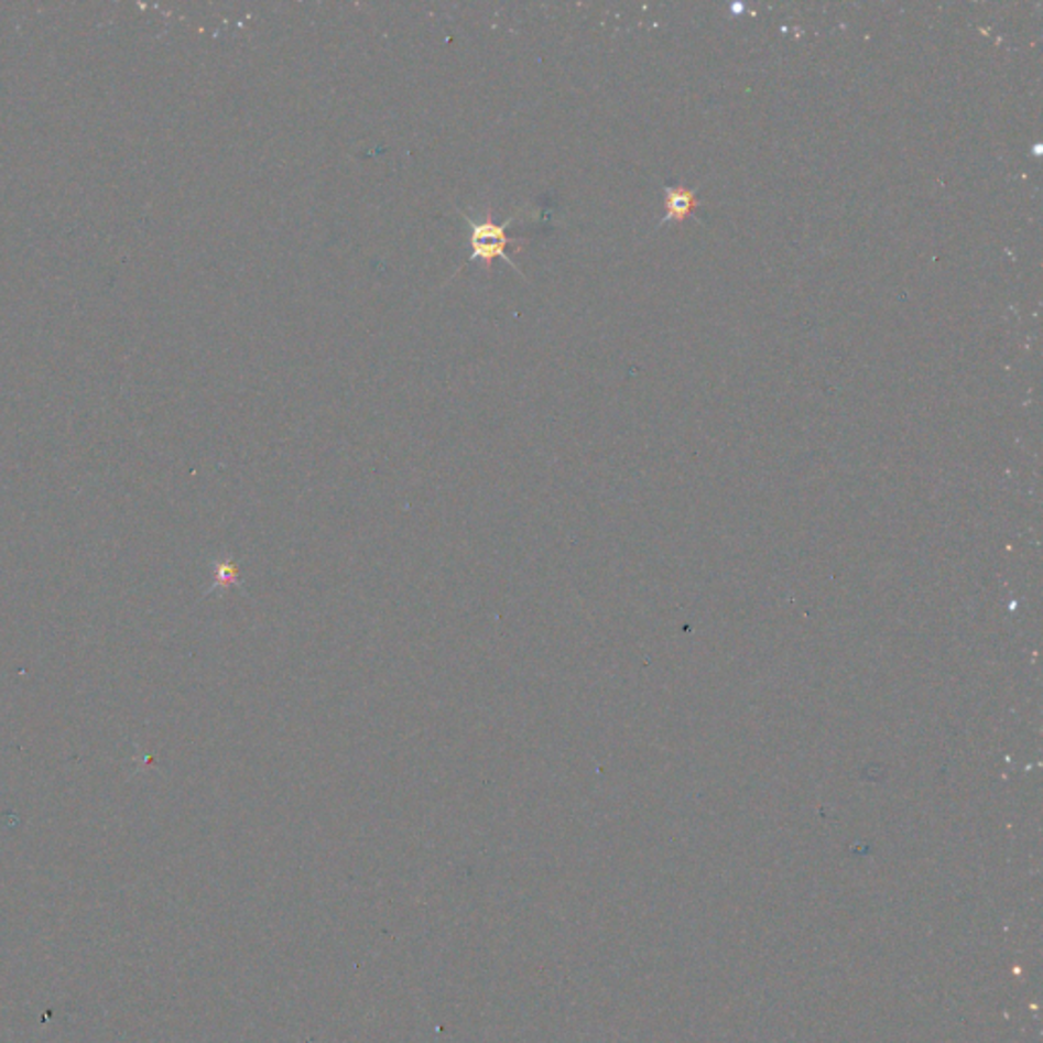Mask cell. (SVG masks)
<instances>
[{"instance_id":"cell-1","label":"cell","mask_w":1043,"mask_h":1043,"mask_svg":"<svg viewBox=\"0 0 1043 1043\" xmlns=\"http://www.w3.org/2000/svg\"><path fill=\"white\" fill-rule=\"evenodd\" d=\"M461 217L471 225V235H469V243H471V256H469V261L467 263H474V261H484L486 265H491L493 259L502 258L510 268H515L514 261L508 258L506 253V247L512 243L514 239L508 235V227L514 225L515 217H510L502 225L493 222L491 218H486L481 222H477L471 217H467L465 213H461Z\"/></svg>"},{"instance_id":"cell-2","label":"cell","mask_w":1043,"mask_h":1043,"mask_svg":"<svg viewBox=\"0 0 1043 1043\" xmlns=\"http://www.w3.org/2000/svg\"><path fill=\"white\" fill-rule=\"evenodd\" d=\"M697 206V194L689 188H666L664 191V215L663 222L666 220H685L692 217L693 210Z\"/></svg>"}]
</instances>
